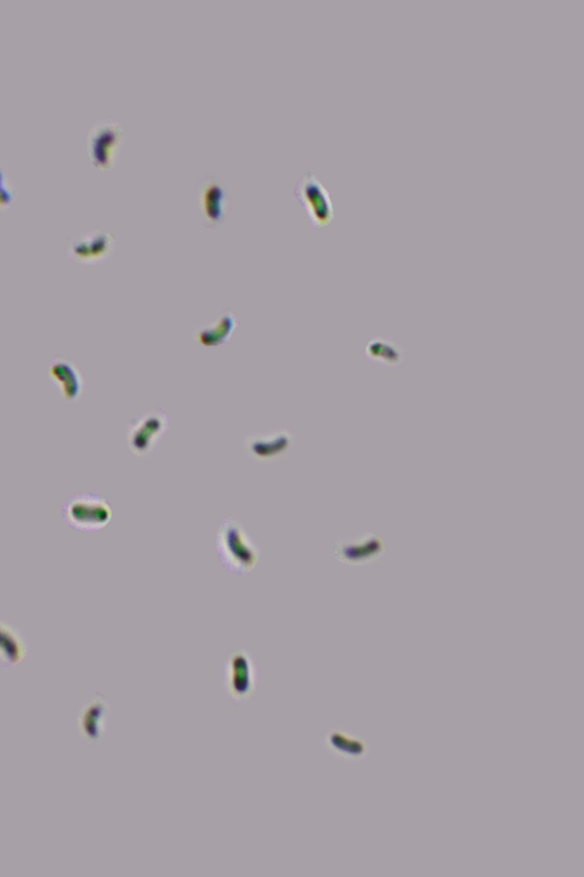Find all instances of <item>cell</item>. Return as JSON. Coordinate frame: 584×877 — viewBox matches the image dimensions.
Here are the masks:
<instances>
[{
  "label": "cell",
  "mask_w": 584,
  "mask_h": 877,
  "mask_svg": "<svg viewBox=\"0 0 584 877\" xmlns=\"http://www.w3.org/2000/svg\"><path fill=\"white\" fill-rule=\"evenodd\" d=\"M216 551L225 569L235 575L248 574L259 561L258 547L240 522L233 518L225 520L219 528Z\"/></svg>",
  "instance_id": "1"
},
{
  "label": "cell",
  "mask_w": 584,
  "mask_h": 877,
  "mask_svg": "<svg viewBox=\"0 0 584 877\" xmlns=\"http://www.w3.org/2000/svg\"><path fill=\"white\" fill-rule=\"evenodd\" d=\"M62 511L68 526L88 533L103 529L112 519L110 504L96 494L81 493L72 496L63 505Z\"/></svg>",
  "instance_id": "2"
},
{
  "label": "cell",
  "mask_w": 584,
  "mask_h": 877,
  "mask_svg": "<svg viewBox=\"0 0 584 877\" xmlns=\"http://www.w3.org/2000/svg\"><path fill=\"white\" fill-rule=\"evenodd\" d=\"M226 688L233 701L245 703L256 689V669L253 658L245 650H237L227 659Z\"/></svg>",
  "instance_id": "3"
},
{
  "label": "cell",
  "mask_w": 584,
  "mask_h": 877,
  "mask_svg": "<svg viewBox=\"0 0 584 877\" xmlns=\"http://www.w3.org/2000/svg\"><path fill=\"white\" fill-rule=\"evenodd\" d=\"M296 196L314 225L323 227L331 222L334 217V206L327 189L313 174L307 173L298 182Z\"/></svg>",
  "instance_id": "4"
},
{
  "label": "cell",
  "mask_w": 584,
  "mask_h": 877,
  "mask_svg": "<svg viewBox=\"0 0 584 877\" xmlns=\"http://www.w3.org/2000/svg\"><path fill=\"white\" fill-rule=\"evenodd\" d=\"M167 428V416L159 410H152L132 423L128 431V446L137 456L148 455L164 436Z\"/></svg>",
  "instance_id": "5"
},
{
  "label": "cell",
  "mask_w": 584,
  "mask_h": 877,
  "mask_svg": "<svg viewBox=\"0 0 584 877\" xmlns=\"http://www.w3.org/2000/svg\"><path fill=\"white\" fill-rule=\"evenodd\" d=\"M199 200L202 216L209 228L222 224L229 213L230 196L222 181L207 175L199 184Z\"/></svg>",
  "instance_id": "6"
},
{
  "label": "cell",
  "mask_w": 584,
  "mask_h": 877,
  "mask_svg": "<svg viewBox=\"0 0 584 877\" xmlns=\"http://www.w3.org/2000/svg\"><path fill=\"white\" fill-rule=\"evenodd\" d=\"M121 138L123 130L115 122H103L93 128L88 139L89 154L97 167L109 168L112 165Z\"/></svg>",
  "instance_id": "7"
},
{
  "label": "cell",
  "mask_w": 584,
  "mask_h": 877,
  "mask_svg": "<svg viewBox=\"0 0 584 877\" xmlns=\"http://www.w3.org/2000/svg\"><path fill=\"white\" fill-rule=\"evenodd\" d=\"M115 246V239L108 232L97 231L73 241L69 254L79 262H95L107 257Z\"/></svg>",
  "instance_id": "8"
},
{
  "label": "cell",
  "mask_w": 584,
  "mask_h": 877,
  "mask_svg": "<svg viewBox=\"0 0 584 877\" xmlns=\"http://www.w3.org/2000/svg\"><path fill=\"white\" fill-rule=\"evenodd\" d=\"M50 377L60 386L62 396L67 401H76L83 391L84 381L78 369L64 359H54L50 366Z\"/></svg>",
  "instance_id": "9"
},
{
  "label": "cell",
  "mask_w": 584,
  "mask_h": 877,
  "mask_svg": "<svg viewBox=\"0 0 584 877\" xmlns=\"http://www.w3.org/2000/svg\"><path fill=\"white\" fill-rule=\"evenodd\" d=\"M292 438L289 432L281 431L267 436L251 437L247 440L250 455L257 460L269 461L277 458L291 447Z\"/></svg>",
  "instance_id": "10"
},
{
  "label": "cell",
  "mask_w": 584,
  "mask_h": 877,
  "mask_svg": "<svg viewBox=\"0 0 584 877\" xmlns=\"http://www.w3.org/2000/svg\"><path fill=\"white\" fill-rule=\"evenodd\" d=\"M238 326V320L232 312L225 311L216 323L200 328L194 335L196 341L202 347L216 348L230 341L234 329Z\"/></svg>",
  "instance_id": "11"
},
{
  "label": "cell",
  "mask_w": 584,
  "mask_h": 877,
  "mask_svg": "<svg viewBox=\"0 0 584 877\" xmlns=\"http://www.w3.org/2000/svg\"><path fill=\"white\" fill-rule=\"evenodd\" d=\"M27 655V645L11 625L0 622V663L5 666L20 664Z\"/></svg>",
  "instance_id": "12"
},
{
  "label": "cell",
  "mask_w": 584,
  "mask_h": 877,
  "mask_svg": "<svg viewBox=\"0 0 584 877\" xmlns=\"http://www.w3.org/2000/svg\"><path fill=\"white\" fill-rule=\"evenodd\" d=\"M107 713V703L102 698H95L89 703L81 714L80 728L86 738L96 740L103 732L104 715Z\"/></svg>",
  "instance_id": "13"
},
{
  "label": "cell",
  "mask_w": 584,
  "mask_h": 877,
  "mask_svg": "<svg viewBox=\"0 0 584 877\" xmlns=\"http://www.w3.org/2000/svg\"><path fill=\"white\" fill-rule=\"evenodd\" d=\"M327 742L335 751L345 753L350 756H360L364 753L361 748H355L353 745L361 744L358 740L350 738L342 732H331L327 738Z\"/></svg>",
  "instance_id": "14"
}]
</instances>
